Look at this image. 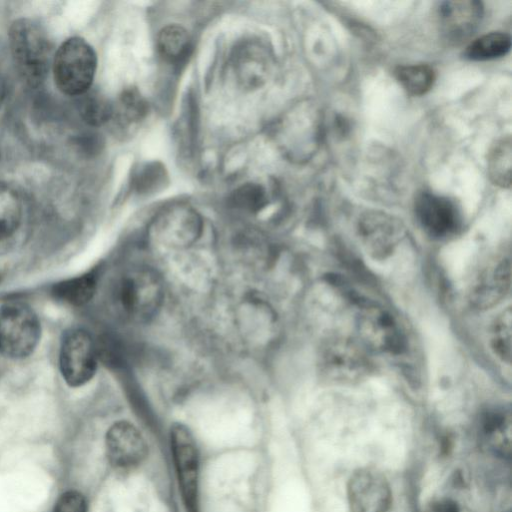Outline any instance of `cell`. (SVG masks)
I'll return each mask as SVG.
<instances>
[{
  "mask_svg": "<svg viewBox=\"0 0 512 512\" xmlns=\"http://www.w3.org/2000/svg\"><path fill=\"white\" fill-rule=\"evenodd\" d=\"M9 42L19 75L31 87L45 79L50 46L44 30L30 19H18L10 27Z\"/></svg>",
  "mask_w": 512,
  "mask_h": 512,
  "instance_id": "1",
  "label": "cell"
},
{
  "mask_svg": "<svg viewBox=\"0 0 512 512\" xmlns=\"http://www.w3.org/2000/svg\"><path fill=\"white\" fill-rule=\"evenodd\" d=\"M367 349L358 341L344 336L327 338L320 348L319 369L331 384H354L372 372Z\"/></svg>",
  "mask_w": 512,
  "mask_h": 512,
  "instance_id": "2",
  "label": "cell"
},
{
  "mask_svg": "<svg viewBox=\"0 0 512 512\" xmlns=\"http://www.w3.org/2000/svg\"><path fill=\"white\" fill-rule=\"evenodd\" d=\"M96 66L93 48L80 37L69 38L61 44L54 57L55 84L67 95L80 96L89 90Z\"/></svg>",
  "mask_w": 512,
  "mask_h": 512,
  "instance_id": "3",
  "label": "cell"
},
{
  "mask_svg": "<svg viewBox=\"0 0 512 512\" xmlns=\"http://www.w3.org/2000/svg\"><path fill=\"white\" fill-rule=\"evenodd\" d=\"M118 298L128 318L136 322H145L151 319L162 305L163 283L152 269L134 268L121 279Z\"/></svg>",
  "mask_w": 512,
  "mask_h": 512,
  "instance_id": "4",
  "label": "cell"
},
{
  "mask_svg": "<svg viewBox=\"0 0 512 512\" xmlns=\"http://www.w3.org/2000/svg\"><path fill=\"white\" fill-rule=\"evenodd\" d=\"M40 322L35 312L21 302L0 307V354L19 359L30 355L40 338Z\"/></svg>",
  "mask_w": 512,
  "mask_h": 512,
  "instance_id": "5",
  "label": "cell"
},
{
  "mask_svg": "<svg viewBox=\"0 0 512 512\" xmlns=\"http://www.w3.org/2000/svg\"><path fill=\"white\" fill-rule=\"evenodd\" d=\"M356 330L360 343L369 351L397 355L406 348L405 336L397 320L376 303L365 302L359 306Z\"/></svg>",
  "mask_w": 512,
  "mask_h": 512,
  "instance_id": "6",
  "label": "cell"
},
{
  "mask_svg": "<svg viewBox=\"0 0 512 512\" xmlns=\"http://www.w3.org/2000/svg\"><path fill=\"white\" fill-rule=\"evenodd\" d=\"M171 452L182 500L187 512H197L199 454L189 429L176 424L170 433Z\"/></svg>",
  "mask_w": 512,
  "mask_h": 512,
  "instance_id": "7",
  "label": "cell"
},
{
  "mask_svg": "<svg viewBox=\"0 0 512 512\" xmlns=\"http://www.w3.org/2000/svg\"><path fill=\"white\" fill-rule=\"evenodd\" d=\"M60 371L71 387L87 383L95 374L97 351L90 335L80 329L67 332L59 355Z\"/></svg>",
  "mask_w": 512,
  "mask_h": 512,
  "instance_id": "8",
  "label": "cell"
},
{
  "mask_svg": "<svg viewBox=\"0 0 512 512\" xmlns=\"http://www.w3.org/2000/svg\"><path fill=\"white\" fill-rule=\"evenodd\" d=\"M350 512H387L392 492L386 477L373 468H359L347 484Z\"/></svg>",
  "mask_w": 512,
  "mask_h": 512,
  "instance_id": "9",
  "label": "cell"
},
{
  "mask_svg": "<svg viewBox=\"0 0 512 512\" xmlns=\"http://www.w3.org/2000/svg\"><path fill=\"white\" fill-rule=\"evenodd\" d=\"M401 222L385 213L367 212L358 222L357 233L365 252L374 259L390 256L404 237Z\"/></svg>",
  "mask_w": 512,
  "mask_h": 512,
  "instance_id": "10",
  "label": "cell"
},
{
  "mask_svg": "<svg viewBox=\"0 0 512 512\" xmlns=\"http://www.w3.org/2000/svg\"><path fill=\"white\" fill-rule=\"evenodd\" d=\"M415 215L423 230L432 237L444 238L457 231L461 214L448 197L423 192L416 198Z\"/></svg>",
  "mask_w": 512,
  "mask_h": 512,
  "instance_id": "11",
  "label": "cell"
},
{
  "mask_svg": "<svg viewBox=\"0 0 512 512\" xmlns=\"http://www.w3.org/2000/svg\"><path fill=\"white\" fill-rule=\"evenodd\" d=\"M202 221L191 208L175 206L163 212L155 221V238L169 248H185L199 238Z\"/></svg>",
  "mask_w": 512,
  "mask_h": 512,
  "instance_id": "12",
  "label": "cell"
},
{
  "mask_svg": "<svg viewBox=\"0 0 512 512\" xmlns=\"http://www.w3.org/2000/svg\"><path fill=\"white\" fill-rule=\"evenodd\" d=\"M483 5L476 0L444 1L438 7V24L444 39L459 44L468 39L483 18Z\"/></svg>",
  "mask_w": 512,
  "mask_h": 512,
  "instance_id": "13",
  "label": "cell"
},
{
  "mask_svg": "<svg viewBox=\"0 0 512 512\" xmlns=\"http://www.w3.org/2000/svg\"><path fill=\"white\" fill-rule=\"evenodd\" d=\"M105 444L107 457L117 468L134 467L147 455V445L141 433L126 421L116 422L109 428Z\"/></svg>",
  "mask_w": 512,
  "mask_h": 512,
  "instance_id": "14",
  "label": "cell"
},
{
  "mask_svg": "<svg viewBox=\"0 0 512 512\" xmlns=\"http://www.w3.org/2000/svg\"><path fill=\"white\" fill-rule=\"evenodd\" d=\"M510 286L511 261L504 258L480 276L472 289L470 301L478 309H489L506 297Z\"/></svg>",
  "mask_w": 512,
  "mask_h": 512,
  "instance_id": "15",
  "label": "cell"
},
{
  "mask_svg": "<svg viewBox=\"0 0 512 512\" xmlns=\"http://www.w3.org/2000/svg\"><path fill=\"white\" fill-rule=\"evenodd\" d=\"M480 432L484 440L503 455L510 450L511 413L505 407L486 410L480 418Z\"/></svg>",
  "mask_w": 512,
  "mask_h": 512,
  "instance_id": "16",
  "label": "cell"
},
{
  "mask_svg": "<svg viewBox=\"0 0 512 512\" xmlns=\"http://www.w3.org/2000/svg\"><path fill=\"white\" fill-rule=\"evenodd\" d=\"M511 38L502 32H491L472 41L465 50V57L473 61H486L506 55Z\"/></svg>",
  "mask_w": 512,
  "mask_h": 512,
  "instance_id": "17",
  "label": "cell"
},
{
  "mask_svg": "<svg viewBox=\"0 0 512 512\" xmlns=\"http://www.w3.org/2000/svg\"><path fill=\"white\" fill-rule=\"evenodd\" d=\"M96 290L93 275L85 274L70 278L54 285L52 293L55 298L73 306H81L91 300Z\"/></svg>",
  "mask_w": 512,
  "mask_h": 512,
  "instance_id": "18",
  "label": "cell"
},
{
  "mask_svg": "<svg viewBox=\"0 0 512 512\" xmlns=\"http://www.w3.org/2000/svg\"><path fill=\"white\" fill-rule=\"evenodd\" d=\"M22 216V204L17 192L0 182V239L12 235L18 228Z\"/></svg>",
  "mask_w": 512,
  "mask_h": 512,
  "instance_id": "19",
  "label": "cell"
},
{
  "mask_svg": "<svg viewBox=\"0 0 512 512\" xmlns=\"http://www.w3.org/2000/svg\"><path fill=\"white\" fill-rule=\"evenodd\" d=\"M400 85L411 95L419 96L428 92L435 81V72L426 64L400 66L395 71Z\"/></svg>",
  "mask_w": 512,
  "mask_h": 512,
  "instance_id": "20",
  "label": "cell"
},
{
  "mask_svg": "<svg viewBox=\"0 0 512 512\" xmlns=\"http://www.w3.org/2000/svg\"><path fill=\"white\" fill-rule=\"evenodd\" d=\"M157 46L164 59L178 62L187 56L190 49V38L187 31L181 26L170 25L160 31Z\"/></svg>",
  "mask_w": 512,
  "mask_h": 512,
  "instance_id": "21",
  "label": "cell"
},
{
  "mask_svg": "<svg viewBox=\"0 0 512 512\" xmlns=\"http://www.w3.org/2000/svg\"><path fill=\"white\" fill-rule=\"evenodd\" d=\"M488 173L495 185L510 187L511 184V139L496 142L488 156Z\"/></svg>",
  "mask_w": 512,
  "mask_h": 512,
  "instance_id": "22",
  "label": "cell"
},
{
  "mask_svg": "<svg viewBox=\"0 0 512 512\" xmlns=\"http://www.w3.org/2000/svg\"><path fill=\"white\" fill-rule=\"evenodd\" d=\"M511 325L512 312L508 307L503 310L495 319L492 329L490 344L494 354L503 362L511 361Z\"/></svg>",
  "mask_w": 512,
  "mask_h": 512,
  "instance_id": "23",
  "label": "cell"
},
{
  "mask_svg": "<svg viewBox=\"0 0 512 512\" xmlns=\"http://www.w3.org/2000/svg\"><path fill=\"white\" fill-rule=\"evenodd\" d=\"M79 97V112L86 123L99 126L110 119L113 110L110 103L103 96L88 90Z\"/></svg>",
  "mask_w": 512,
  "mask_h": 512,
  "instance_id": "24",
  "label": "cell"
},
{
  "mask_svg": "<svg viewBox=\"0 0 512 512\" xmlns=\"http://www.w3.org/2000/svg\"><path fill=\"white\" fill-rule=\"evenodd\" d=\"M242 56L240 58L239 66L241 68L242 81L247 84H253L259 82L264 75V59L262 53H260L256 49H252V52L249 49H245Z\"/></svg>",
  "mask_w": 512,
  "mask_h": 512,
  "instance_id": "25",
  "label": "cell"
},
{
  "mask_svg": "<svg viewBox=\"0 0 512 512\" xmlns=\"http://www.w3.org/2000/svg\"><path fill=\"white\" fill-rule=\"evenodd\" d=\"M232 200L238 208L257 211L265 204L266 198L260 186L247 184L235 191Z\"/></svg>",
  "mask_w": 512,
  "mask_h": 512,
  "instance_id": "26",
  "label": "cell"
},
{
  "mask_svg": "<svg viewBox=\"0 0 512 512\" xmlns=\"http://www.w3.org/2000/svg\"><path fill=\"white\" fill-rule=\"evenodd\" d=\"M53 512H87L86 500L77 491H67L58 498Z\"/></svg>",
  "mask_w": 512,
  "mask_h": 512,
  "instance_id": "27",
  "label": "cell"
},
{
  "mask_svg": "<svg viewBox=\"0 0 512 512\" xmlns=\"http://www.w3.org/2000/svg\"><path fill=\"white\" fill-rule=\"evenodd\" d=\"M122 111L129 120L139 119L145 112V103L136 91H127L121 100Z\"/></svg>",
  "mask_w": 512,
  "mask_h": 512,
  "instance_id": "28",
  "label": "cell"
},
{
  "mask_svg": "<svg viewBox=\"0 0 512 512\" xmlns=\"http://www.w3.org/2000/svg\"><path fill=\"white\" fill-rule=\"evenodd\" d=\"M432 512H460V509L454 500L443 498L434 503Z\"/></svg>",
  "mask_w": 512,
  "mask_h": 512,
  "instance_id": "29",
  "label": "cell"
},
{
  "mask_svg": "<svg viewBox=\"0 0 512 512\" xmlns=\"http://www.w3.org/2000/svg\"><path fill=\"white\" fill-rule=\"evenodd\" d=\"M4 97H5V84H4L3 78L0 74V104L3 101Z\"/></svg>",
  "mask_w": 512,
  "mask_h": 512,
  "instance_id": "30",
  "label": "cell"
},
{
  "mask_svg": "<svg viewBox=\"0 0 512 512\" xmlns=\"http://www.w3.org/2000/svg\"><path fill=\"white\" fill-rule=\"evenodd\" d=\"M1 358H3V356L0 354V369H1Z\"/></svg>",
  "mask_w": 512,
  "mask_h": 512,
  "instance_id": "31",
  "label": "cell"
}]
</instances>
